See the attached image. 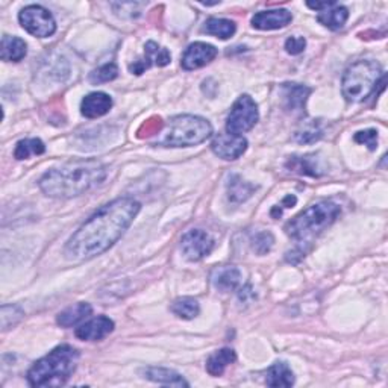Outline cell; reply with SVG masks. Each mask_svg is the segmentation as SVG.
I'll return each mask as SVG.
<instances>
[{
  "label": "cell",
  "instance_id": "1",
  "mask_svg": "<svg viewBox=\"0 0 388 388\" xmlns=\"http://www.w3.org/2000/svg\"><path fill=\"white\" fill-rule=\"evenodd\" d=\"M141 210L138 201L119 197L99 208L67 241L64 255L70 261H88L110 250L129 229Z\"/></svg>",
  "mask_w": 388,
  "mask_h": 388
},
{
  "label": "cell",
  "instance_id": "2",
  "mask_svg": "<svg viewBox=\"0 0 388 388\" xmlns=\"http://www.w3.org/2000/svg\"><path fill=\"white\" fill-rule=\"evenodd\" d=\"M106 167L97 159H75L50 168L40 179L41 192L55 199H71L84 194L106 179Z\"/></svg>",
  "mask_w": 388,
  "mask_h": 388
},
{
  "label": "cell",
  "instance_id": "3",
  "mask_svg": "<svg viewBox=\"0 0 388 388\" xmlns=\"http://www.w3.org/2000/svg\"><path fill=\"white\" fill-rule=\"evenodd\" d=\"M78 361L79 352L73 346L61 345L34 363L28 372V382L31 387L64 385L76 370Z\"/></svg>",
  "mask_w": 388,
  "mask_h": 388
},
{
  "label": "cell",
  "instance_id": "4",
  "mask_svg": "<svg viewBox=\"0 0 388 388\" xmlns=\"http://www.w3.org/2000/svg\"><path fill=\"white\" fill-rule=\"evenodd\" d=\"M341 213L340 205L332 201H320L312 203L288 222L284 231L290 238L299 243H308L317 237L322 231L338 219Z\"/></svg>",
  "mask_w": 388,
  "mask_h": 388
},
{
  "label": "cell",
  "instance_id": "5",
  "mask_svg": "<svg viewBox=\"0 0 388 388\" xmlns=\"http://www.w3.org/2000/svg\"><path fill=\"white\" fill-rule=\"evenodd\" d=\"M159 134L155 141L157 146L189 148L208 140L213 134V126L202 117L182 114L171 117Z\"/></svg>",
  "mask_w": 388,
  "mask_h": 388
},
{
  "label": "cell",
  "instance_id": "6",
  "mask_svg": "<svg viewBox=\"0 0 388 388\" xmlns=\"http://www.w3.org/2000/svg\"><path fill=\"white\" fill-rule=\"evenodd\" d=\"M382 67L372 59H361L349 66L343 75L341 92L347 102H363L382 79Z\"/></svg>",
  "mask_w": 388,
  "mask_h": 388
},
{
  "label": "cell",
  "instance_id": "7",
  "mask_svg": "<svg viewBox=\"0 0 388 388\" xmlns=\"http://www.w3.org/2000/svg\"><path fill=\"white\" fill-rule=\"evenodd\" d=\"M258 105L249 94H243L231 108V113L227 119V131L228 134L236 135L249 132L258 123Z\"/></svg>",
  "mask_w": 388,
  "mask_h": 388
},
{
  "label": "cell",
  "instance_id": "8",
  "mask_svg": "<svg viewBox=\"0 0 388 388\" xmlns=\"http://www.w3.org/2000/svg\"><path fill=\"white\" fill-rule=\"evenodd\" d=\"M22 28L34 37L48 38L57 31V22L49 10L40 5H29L23 8L19 14Z\"/></svg>",
  "mask_w": 388,
  "mask_h": 388
},
{
  "label": "cell",
  "instance_id": "9",
  "mask_svg": "<svg viewBox=\"0 0 388 388\" xmlns=\"http://www.w3.org/2000/svg\"><path fill=\"white\" fill-rule=\"evenodd\" d=\"M215 246L214 238L202 229H192L185 232L180 240V250L188 261H201L208 257Z\"/></svg>",
  "mask_w": 388,
  "mask_h": 388
},
{
  "label": "cell",
  "instance_id": "10",
  "mask_svg": "<svg viewBox=\"0 0 388 388\" xmlns=\"http://www.w3.org/2000/svg\"><path fill=\"white\" fill-rule=\"evenodd\" d=\"M171 55L166 48H161L155 41H149L144 46V55L129 64L132 75H143L150 67H166L170 64Z\"/></svg>",
  "mask_w": 388,
  "mask_h": 388
},
{
  "label": "cell",
  "instance_id": "11",
  "mask_svg": "<svg viewBox=\"0 0 388 388\" xmlns=\"http://www.w3.org/2000/svg\"><path fill=\"white\" fill-rule=\"evenodd\" d=\"M211 150L222 159H238L247 150V140L243 135L219 134L211 141Z\"/></svg>",
  "mask_w": 388,
  "mask_h": 388
},
{
  "label": "cell",
  "instance_id": "12",
  "mask_svg": "<svg viewBox=\"0 0 388 388\" xmlns=\"http://www.w3.org/2000/svg\"><path fill=\"white\" fill-rule=\"evenodd\" d=\"M217 49H215L213 44L202 41L193 43L185 49L182 59H180V66L187 71L202 69L208 66L211 61H214L215 57H217Z\"/></svg>",
  "mask_w": 388,
  "mask_h": 388
},
{
  "label": "cell",
  "instance_id": "13",
  "mask_svg": "<svg viewBox=\"0 0 388 388\" xmlns=\"http://www.w3.org/2000/svg\"><path fill=\"white\" fill-rule=\"evenodd\" d=\"M113 331L114 322L110 317H106V315H99V317H94L80 324L79 328H76L75 333L79 340L99 341L110 336Z\"/></svg>",
  "mask_w": 388,
  "mask_h": 388
},
{
  "label": "cell",
  "instance_id": "14",
  "mask_svg": "<svg viewBox=\"0 0 388 388\" xmlns=\"http://www.w3.org/2000/svg\"><path fill=\"white\" fill-rule=\"evenodd\" d=\"M293 15L287 10H268L261 11L252 17V26L258 31H275L282 29L290 24Z\"/></svg>",
  "mask_w": 388,
  "mask_h": 388
},
{
  "label": "cell",
  "instance_id": "15",
  "mask_svg": "<svg viewBox=\"0 0 388 388\" xmlns=\"http://www.w3.org/2000/svg\"><path fill=\"white\" fill-rule=\"evenodd\" d=\"M113 108V99L110 94L103 92H94L89 93L82 99L80 103V113L87 119H99L111 111Z\"/></svg>",
  "mask_w": 388,
  "mask_h": 388
},
{
  "label": "cell",
  "instance_id": "16",
  "mask_svg": "<svg viewBox=\"0 0 388 388\" xmlns=\"http://www.w3.org/2000/svg\"><path fill=\"white\" fill-rule=\"evenodd\" d=\"M211 282L217 290L223 293L233 292L241 284V272L233 266L217 267L211 275Z\"/></svg>",
  "mask_w": 388,
  "mask_h": 388
},
{
  "label": "cell",
  "instance_id": "17",
  "mask_svg": "<svg viewBox=\"0 0 388 388\" xmlns=\"http://www.w3.org/2000/svg\"><path fill=\"white\" fill-rule=\"evenodd\" d=\"M349 19V10L346 6H341L337 2H333L326 10H323L317 14V22L323 24L324 28L331 31H338L346 24Z\"/></svg>",
  "mask_w": 388,
  "mask_h": 388
},
{
  "label": "cell",
  "instance_id": "18",
  "mask_svg": "<svg viewBox=\"0 0 388 388\" xmlns=\"http://www.w3.org/2000/svg\"><path fill=\"white\" fill-rule=\"evenodd\" d=\"M26 53H28V44L19 37L3 35L2 44H0V58L6 62H19Z\"/></svg>",
  "mask_w": 388,
  "mask_h": 388
},
{
  "label": "cell",
  "instance_id": "19",
  "mask_svg": "<svg viewBox=\"0 0 388 388\" xmlns=\"http://www.w3.org/2000/svg\"><path fill=\"white\" fill-rule=\"evenodd\" d=\"M282 92L287 110L302 111L305 108L306 99L311 94V88L299 84H284Z\"/></svg>",
  "mask_w": 388,
  "mask_h": 388
},
{
  "label": "cell",
  "instance_id": "20",
  "mask_svg": "<svg viewBox=\"0 0 388 388\" xmlns=\"http://www.w3.org/2000/svg\"><path fill=\"white\" fill-rule=\"evenodd\" d=\"M92 312H93L92 305L87 302H79L73 306H69L67 310L61 311L58 314L57 322L62 328H71V326H75V324L85 320L87 317H89Z\"/></svg>",
  "mask_w": 388,
  "mask_h": 388
},
{
  "label": "cell",
  "instance_id": "21",
  "mask_svg": "<svg viewBox=\"0 0 388 388\" xmlns=\"http://www.w3.org/2000/svg\"><path fill=\"white\" fill-rule=\"evenodd\" d=\"M237 359V354L236 350L232 349H220L217 352H214L213 355H210V358L206 359V372H208L211 376H222L232 363H236Z\"/></svg>",
  "mask_w": 388,
  "mask_h": 388
},
{
  "label": "cell",
  "instance_id": "22",
  "mask_svg": "<svg viewBox=\"0 0 388 388\" xmlns=\"http://www.w3.org/2000/svg\"><path fill=\"white\" fill-rule=\"evenodd\" d=\"M266 384L268 387H292L294 384V373L284 361H278L266 373Z\"/></svg>",
  "mask_w": 388,
  "mask_h": 388
},
{
  "label": "cell",
  "instance_id": "23",
  "mask_svg": "<svg viewBox=\"0 0 388 388\" xmlns=\"http://www.w3.org/2000/svg\"><path fill=\"white\" fill-rule=\"evenodd\" d=\"M143 375L146 379H150L153 382L173 385V387H189L185 379L176 373L175 370L164 368V367H148L143 370Z\"/></svg>",
  "mask_w": 388,
  "mask_h": 388
},
{
  "label": "cell",
  "instance_id": "24",
  "mask_svg": "<svg viewBox=\"0 0 388 388\" xmlns=\"http://www.w3.org/2000/svg\"><path fill=\"white\" fill-rule=\"evenodd\" d=\"M287 168L290 171H296L299 175L306 176H320L323 171L319 166V161L315 159V155H305V157H292L287 162Z\"/></svg>",
  "mask_w": 388,
  "mask_h": 388
},
{
  "label": "cell",
  "instance_id": "25",
  "mask_svg": "<svg viewBox=\"0 0 388 388\" xmlns=\"http://www.w3.org/2000/svg\"><path fill=\"white\" fill-rule=\"evenodd\" d=\"M257 189L255 185H252L246 180H243L238 175H232L228 182V197L233 203H241L247 201Z\"/></svg>",
  "mask_w": 388,
  "mask_h": 388
},
{
  "label": "cell",
  "instance_id": "26",
  "mask_svg": "<svg viewBox=\"0 0 388 388\" xmlns=\"http://www.w3.org/2000/svg\"><path fill=\"white\" fill-rule=\"evenodd\" d=\"M236 31H237V24L232 20L215 19V17L206 20L203 26V32H206L208 35H214V37H217L220 40H228L233 37Z\"/></svg>",
  "mask_w": 388,
  "mask_h": 388
},
{
  "label": "cell",
  "instance_id": "27",
  "mask_svg": "<svg viewBox=\"0 0 388 388\" xmlns=\"http://www.w3.org/2000/svg\"><path fill=\"white\" fill-rule=\"evenodd\" d=\"M170 311L182 320H193L201 312V305L193 297H179L170 306Z\"/></svg>",
  "mask_w": 388,
  "mask_h": 388
},
{
  "label": "cell",
  "instance_id": "28",
  "mask_svg": "<svg viewBox=\"0 0 388 388\" xmlns=\"http://www.w3.org/2000/svg\"><path fill=\"white\" fill-rule=\"evenodd\" d=\"M46 152V146L40 138H26L17 143L14 150L15 159H28L32 155H43Z\"/></svg>",
  "mask_w": 388,
  "mask_h": 388
},
{
  "label": "cell",
  "instance_id": "29",
  "mask_svg": "<svg viewBox=\"0 0 388 388\" xmlns=\"http://www.w3.org/2000/svg\"><path fill=\"white\" fill-rule=\"evenodd\" d=\"M323 131L319 120H310L306 122L302 128L296 132L294 140L297 143H303V144H310L322 138Z\"/></svg>",
  "mask_w": 388,
  "mask_h": 388
},
{
  "label": "cell",
  "instance_id": "30",
  "mask_svg": "<svg viewBox=\"0 0 388 388\" xmlns=\"http://www.w3.org/2000/svg\"><path fill=\"white\" fill-rule=\"evenodd\" d=\"M23 311L20 306L15 305H3L0 310V323H2V329L6 331L13 326H15L23 317Z\"/></svg>",
  "mask_w": 388,
  "mask_h": 388
},
{
  "label": "cell",
  "instance_id": "31",
  "mask_svg": "<svg viewBox=\"0 0 388 388\" xmlns=\"http://www.w3.org/2000/svg\"><path fill=\"white\" fill-rule=\"evenodd\" d=\"M119 76V67L114 62H108V64L96 69L92 75H89V82L92 84H105L114 80Z\"/></svg>",
  "mask_w": 388,
  "mask_h": 388
},
{
  "label": "cell",
  "instance_id": "32",
  "mask_svg": "<svg viewBox=\"0 0 388 388\" xmlns=\"http://www.w3.org/2000/svg\"><path fill=\"white\" fill-rule=\"evenodd\" d=\"M273 243H275V238L272 233L267 231L259 232L254 238H252V249H254V252L258 255H266L272 250Z\"/></svg>",
  "mask_w": 388,
  "mask_h": 388
},
{
  "label": "cell",
  "instance_id": "33",
  "mask_svg": "<svg viewBox=\"0 0 388 388\" xmlns=\"http://www.w3.org/2000/svg\"><path fill=\"white\" fill-rule=\"evenodd\" d=\"M354 140L358 144H364L370 150H376L378 148V131L375 129H366L359 131L354 135Z\"/></svg>",
  "mask_w": 388,
  "mask_h": 388
},
{
  "label": "cell",
  "instance_id": "34",
  "mask_svg": "<svg viewBox=\"0 0 388 388\" xmlns=\"http://www.w3.org/2000/svg\"><path fill=\"white\" fill-rule=\"evenodd\" d=\"M306 48V40L303 37H290L285 41V50L290 55H299Z\"/></svg>",
  "mask_w": 388,
  "mask_h": 388
},
{
  "label": "cell",
  "instance_id": "35",
  "mask_svg": "<svg viewBox=\"0 0 388 388\" xmlns=\"http://www.w3.org/2000/svg\"><path fill=\"white\" fill-rule=\"evenodd\" d=\"M296 202H297L296 196L290 194V196H287V197H285V199L282 201V203L279 205L278 208H273V210H279V214H282V210H285V208H293V206L296 205Z\"/></svg>",
  "mask_w": 388,
  "mask_h": 388
}]
</instances>
